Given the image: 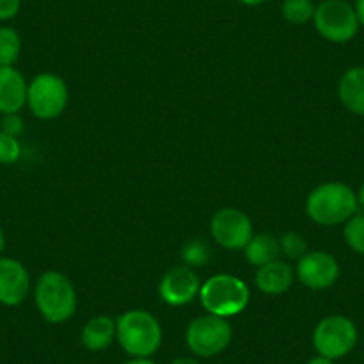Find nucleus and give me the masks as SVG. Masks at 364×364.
I'll return each mask as SVG.
<instances>
[{
  "mask_svg": "<svg viewBox=\"0 0 364 364\" xmlns=\"http://www.w3.org/2000/svg\"><path fill=\"white\" fill-rule=\"evenodd\" d=\"M170 364H200L197 360V357H177V359H173L171 360Z\"/></svg>",
  "mask_w": 364,
  "mask_h": 364,
  "instance_id": "nucleus-29",
  "label": "nucleus"
},
{
  "mask_svg": "<svg viewBox=\"0 0 364 364\" xmlns=\"http://www.w3.org/2000/svg\"><path fill=\"white\" fill-rule=\"evenodd\" d=\"M70 90L63 77L52 72H41L29 80L27 107L38 120H55L68 107Z\"/></svg>",
  "mask_w": 364,
  "mask_h": 364,
  "instance_id": "nucleus-5",
  "label": "nucleus"
},
{
  "mask_svg": "<svg viewBox=\"0 0 364 364\" xmlns=\"http://www.w3.org/2000/svg\"><path fill=\"white\" fill-rule=\"evenodd\" d=\"M355 213H359L357 195L345 182H323L306 198V215L316 225H343Z\"/></svg>",
  "mask_w": 364,
  "mask_h": 364,
  "instance_id": "nucleus-1",
  "label": "nucleus"
},
{
  "mask_svg": "<svg viewBox=\"0 0 364 364\" xmlns=\"http://www.w3.org/2000/svg\"><path fill=\"white\" fill-rule=\"evenodd\" d=\"M311 341L318 355L338 360L355 348L359 341V328L352 318L345 314H328L316 323Z\"/></svg>",
  "mask_w": 364,
  "mask_h": 364,
  "instance_id": "nucleus-6",
  "label": "nucleus"
},
{
  "mask_svg": "<svg viewBox=\"0 0 364 364\" xmlns=\"http://www.w3.org/2000/svg\"><path fill=\"white\" fill-rule=\"evenodd\" d=\"M198 300L208 314L229 320L247 309L250 304V288L237 275L216 273L202 282Z\"/></svg>",
  "mask_w": 364,
  "mask_h": 364,
  "instance_id": "nucleus-3",
  "label": "nucleus"
},
{
  "mask_svg": "<svg viewBox=\"0 0 364 364\" xmlns=\"http://www.w3.org/2000/svg\"><path fill=\"white\" fill-rule=\"evenodd\" d=\"M240 4L247 6V8H257V6H262L266 0H237Z\"/></svg>",
  "mask_w": 364,
  "mask_h": 364,
  "instance_id": "nucleus-30",
  "label": "nucleus"
},
{
  "mask_svg": "<svg viewBox=\"0 0 364 364\" xmlns=\"http://www.w3.org/2000/svg\"><path fill=\"white\" fill-rule=\"evenodd\" d=\"M122 364H157V363H154L150 357H131V359L125 360V363Z\"/></svg>",
  "mask_w": 364,
  "mask_h": 364,
  "instance_id": "nucleus-27",
  "label": "nucleus"
},
{
  "mask_svg": "<svg viewBox=\"0 0 364 364\" xmlns=\"http://www.w3.org/2000/svg\"><path fill=\"white\" fill-rule=\"evenodd\" d=\"M245 257L255 268H259L262 264H268L272 261H277L281 257V243H279V237L268 232L254 234V237L245 247Z\"/></svg>",
  "mask_w": 364,
  "mask_h": 364,
  "instance_id": "nucleus-17",
  "label": "nucleus"
},
{
  "mask_svg": "<svg viewBox=\"0 0 364 364\" xmlns=\"http://www.w3.org/2000/svg\"><path fill=\"white\" fill-rule=\"evenodd\" d=\"M200 286L202 281L197 275V272L190 268V266L182 264L175 266L170 272L164 273L157 291H159L161 300L166 306L182 307L191 304L195 299H198Z\"/></svg>",
  "mask_w": 364,
  "mask_h": 364,
  "instance_id": "nucleus-11",
  "label": "nucleus"
},
{
  "mask_svg": "<svg viewBox=\"0 0 364 364\" xmlns=\"http://www.w3.org/2000/svg\"><path fill=\"white\" fill-rule=\"evenodd\" d=\"M211 237L225 250H245L254 237V223L250 216L237 208H222L211 218Z\"/></svg>",
  "mask_w": 364,
  "mask_h": 364,
  "instance_id": "nucleus-9",
  "label": "nucleus"
},
{
  "mask_svg": "<svg viewBox=\"0 0 364 364\" xmlns=\"http://www.w3.org/2000/svg\"><path fill=\"white\" fill-rule=\"evenodd\" d=\"M4 250H6V232L4 229H2V225H0V257H2Z\"/></svg>",
  "mask_w": 364,
  "mask_h": 364,
  "instance_id": "nucleus-32",
  "label": "nucleus"
},
{
  "mask_svg": "<svg viewBox=\"0 0 364 364\" xmlns=\"http://www.w3.org/2000/svg\"><path fill=\"white\" fill-rule=\"evenodd\" d=\"M279 243H281V255H284L286 259H291V261H299L309 252L306 237L300 232H295V230L286 232L284 236L279 237Z\"/></svg>",
  "mask_w": 364,
  "mask_h": 364,
  "instance_id": "nucleus-22",
  "label": "nucleus"
},
{
  "mask_svg": "<svg viewBox=\"0 0 364 364\" xmlns=\"http://www.w3.org/2000/svg\"><path fill=\"white\" fill-rule=\"evenodd\" d=\"M117 341L131 357H152L163 343L159 320L145 309H129L117 318Z\"/></svg>",
  "mask_w": 364,
  "mask_h": 364,
  "instance_id": "nucleus-4",
  "label": "nucleus"
},
{
  "mask_svg": "<svg viewBox=\"0 0 364 364\" xmlns=\"http://www.w3.org/2000/svg\"><path fill=\"white\" fill-rule=\"evenodd\" d=\"M355 195H357V204H359V209L360 208L364 209V182L359 186V190L355 191Z\"/></svg>",
  "mask_w": 364,
  "mask_h": 364,
  "instance_id": "nucleus-31",
  "label": "nucleus"
},
{
  "mask_svg": "<svg viewBox=\"0 0 364 364\" xmlns=\"http://www.w3.org/2000/svg\"><path fill=\"white\" fill-rule=\"evenodd\" d=\"M232 341V325L227 318L202 314L190 321L186 328V345L195 357L209 359L220 355Z\"/></svg>",
  "mask_w": 364,
  "mask_h": 364,
  "instance_id": "nucleus-7",
  "label": "nucleus"
},
{
  "mask_svg": "<svg viewBox=\"0 0 364 364\" xmlns=\"http://www.w3.org/2000/svg\"><path fill=\"white\" fill-rule=\"evenodd\" d=\"M22 54V36L11 26H0V66H15Z\"/></svg>",
  "mask_w": 364,
  "mask_h": 364,
  "instance_id": "nucleus-18",
  "label": "nucleus"
},
{
  "mask_svg": "<svg viewBox=\"0 0 364 364\" xmlns=\"http://www.w3.org/2000/svg\"><path fill=\"white\" fill-rule=\"evenodd\" d=\"M211 248L202 237H193V240L186 241L181 248V257L184 261V266H190L193 269L208 264L211 261Z\"/></svg>",
  "mask_w": 364,
  "mask_h": 364,
  "instance_id": "nucleus-20",
  "label": "nucleus"
},
{
  "mask_svg": "<svg viewBox=\"0 0 364 364\" xmlns=\"http://www.w3.org/2000/svg\"><path fill=\"white\" fill-rule=\"evenodd\" d=\"M26 131V120L22 118L20 113H11V114H2V120H0V132L4 134L15 136L20 138Z\"/></svg>",
  "mask_w": 364,
  "mask_h": 364,
  "instance_id": "nucleus-24",
  "label": "nucleus"
},
{
  "mask_svg": "<svg viewBox=\"0 0 364 364\" xmlns=\"http://www.w3.org/2000/svg\"><path fill=\"white\" fill-rule=\"evenodd\" d=\"M31 273L22 261L15 257H0V304L18 307L31 293Z\"/></svg>",
  "mask_w": 364,
  "mask_h": 364,
  "instance_id": "nucleus-12",
  "label": "nucleus"
},
{
  "mask_svg": "<svg viewBox=\"0 0 364 364\" xmlns=\"http://www.w3.org/2000/svg\"><path fill=\"white\" fill-rule=\"evenodd\" d=\"M316 4L313 0H284L281 6L282 18L291 26H306L313 22Z\"/></svg>",
  "mask_w": 364,
  "mask_h": 364,
  "instance_id": "nucleus-19",
  "label": "nucleus"
},
{
  "mask_svg": "<svg viewBox=\"0 0 364 364\" xmlns=\"http://www.w3.org/2000/svg\"><path fill=\"white\" fill-rule=\"evenodd\" d=\"M295 268L289 262L277 259L259 266L255 272V288L268 296H277L289 291L295 284Z\"/></svg>",
  "mask_w": 364,
  "mask_h": 364,
  "instance_id": "nucleus-14",
  "label": "nucleus"
},
{
  "mask_svg": "<svg viewBox=\"0 0 364 364\" xmlns=\"http://www.w3.org/2000/svg\"><path fill=\"white\" fill-rule=\"evenodd\" d=\"M306 364H334V360L332 359H328V357H323V355H314V357H311L309 360H307Z\"/></svg>",
  "mask_w": 364,
  "mask_h": 364,
  "instance_id": "nucleus-28",
  "label": "nucleus"
},
{
  "mask_svg": "<svg viewBox=\"0 0 364 364\" xmlns=\"http://www.w3.org/2000/svg\"><path fill=\"white\" fill-rule=\"evenodd\" d=\"M353 9H355L357 20H359V26L364 29V0H355Z\"/></svg>",
  "mask_w": 364,
  "mask_h": 364,
  "instance_id": "nucleus-26",
  "label": "nucleus"
},
{
  "mask_svg": "<svg viewBox=\"0 0 364 364\" xmlns=\"http://www.w3.org/2000/svg\"><path fill=\"white\" fill-rule=\"evenodd\" d=\"M343 237L353 254L364 255V213H355L343 223Z\"/></svg>",
  "mask_w": 364,
  "mask_h": 364,
  "instance_id": "nucleus-21",
  "label": "nucleus"
},
{
  "mask_svg": "<svg viewBox=\"0 0 364 364\" xmlns=\"http://www.w3.org/2000/svg\"><path fill=\"white\" fill-rule=\"evenodd\" d=\"M34 304L45 321L59 325L68 321L77 311V291L72 281L58 269H47L34 284Z\"/></svg>",
  "mask_w": 364,
  "mask_h": 364,
  "instance_id": "nucleus-2",
  "label": "nucleus"
},
{
  "mask_svg": "<svg viewBox=\"0 0 364 364\" xmlns=\"http://www.w3.org/2000/svg\"><path fill=\"white\" fill-rule=\"evenodd\" d=\"M22 9V0H0V22L16 18Z\"/></svg>",
  "mask_w": 364,
  "mask_h": 364,
  "instance_id": "nucleus-25",
  "label": "nucleus"
},
{
  "mask_svg": "<svg viewBox=\"0 0 364 364\" xmlns=\"http://www.w3.org/2000/svg\"><path fill=\"white\" fill-rule=\"evenodd\" d=\"M29 80L15 66H0V114L20 113L27 106Z\"/></svg>",
  "mask_w": 364,
  "mask_h": 364,
  "instance_id": "nucleus-13",
  "label": "nucleus"
},
{
  "mask_svg": "<svg viewBox=\"0 0 364 364\" xmlns=\"http://www.w3.org/2000/svg\"><path fill=\"white\" fill-rule=\"evenodd\" d=\"M338 99L346 111L364 118V65L350 66L338 82Z\"/></svg>",
  "mask_w": 364,
  "mask_h": 364,
  "instance_id": "nucleus-15",
  "label": "nucleus"
},
{
  "mask_svg": "<svg viewBox=\"0 0 364 364\" xmlns=\"http://www.w3.org/2000/svg\"><path fill=\"white\" fill-rule=\"evenodd\" d=\"M296 281L313 291H325L339 281L341 266L338 259L325 250H309L296 261Z\"/></svg>",
  "mask_w": 364,
  "mask_h": 364,
  "instance_id": "nucleus-10",
  "label": "nucleus"
},
{
  "mask_svg": "<svg viewBox=\"0 0 364 364\" xmlns=\"http://www.w3.org/2000/svg\"><path fill=\"white\" fill-rule=\"evenodd\" d=\"M22 157L20 138L0 132V164H15Z\"/></svg>",
  "mask_w": 364,
  "mask_h": 364,
  "instance_id": "nucleus-23",
  "label": "nucleus"
},
{
  "mask_svg": "<svg viewBox=\"0 0 364 364\" xmlns=\"http://www.w3.org/2000/svg\"><path fill=\"white\" fill-rule=\"evenodd\" d=\"M313 23L323 40L338 45L352 41L360 29L353 4L346 0H321L316 4Z\"/></svg>",
  "mask_w": 364,
  "mask_h": 364,
  "instance_id": "nucleus-8",
  "label": "nucleus"
},
{
  "mask_svg": "<svg viewBox=\"0 0 364 364\" xmlns=\"http://www.w3.org/2000/svg\"><path fill=\"white\" fill-rule=\"evenodd\" d=\"M117 339V318L97 314L84 323L80 343L90 352H104Z\"/></svg>",
  "mask_w": 364,
  "mask_h": 364,
  "instance_id": "nucleus-16",
  "label": "nucleus"
}]
</instances>
